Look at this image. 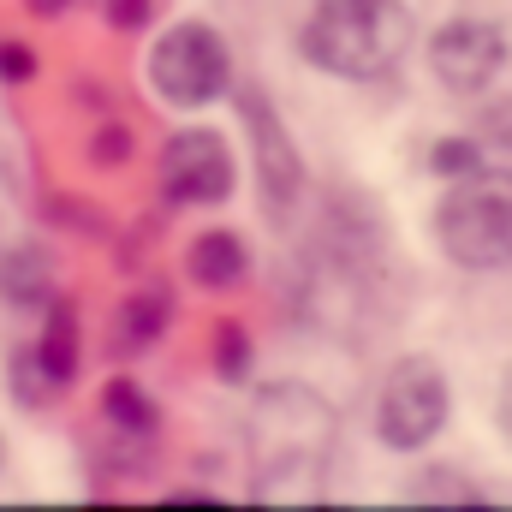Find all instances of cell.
I'll return each mask as SVG.
<instances>
[{"label": "cell", "instance_id": "1", "mask_svg": "<svg viewBox=\"0 0 512 512\" xmlns=\"http://www.w3.org/2000/svg\"><path fill=\"white\" fill-rule=\"evenodd\" d=\"M334 411L304 382H268L251 405V495L268 507H310L328 489Z\"/></svg>", "mask_w": 512, "mask_h": 512}, {"label": "cell", "instance_id": "2", "mask_svg": "<svg viewBox=\"0 0 512 512\" xmlns=\"http://www.w3.org/2000/svg\"><path fill=\"white\" fill-rule=\"evenodd\" d=\"M411 48V12L399 0H316L304 54L340 78H382Z\"/></svg>", "mask_w": 512, "mask_h": 512}, {"label": "cell", "instance_id": "3", "mask_svg": "<svg viewBox=\"0 0 512 512\" xmlns=\"http://www.w3.org/2000/svg\"><path fill=\"white\" fill-rule=\"evenodd\" d=\"M435 233L441 251L459 268H507L512 262V173L489 167V173H465L441 209H435Z\"/></svg>", "mask_w": 512, "mask_h": 512}, {"label": "cell", "instance_id": "4", "mask_svg": "<svg viewBox=\"0 0 512 512\" xmlns=\"http://www.w3.org/2000/svg\"><path fill=\"white\" fill-rule=\"evenodd\" d=\"M0 292L36 304L48 292V251L30 227V155L0 96Z\"/></svg>", "mask_w": 512, "mask_h": 512}, {"label": "cell", "instance_id": "5", "mask_svg": "<svg viewBox=\"0 0 512 512\" xmlns=\"http://www.w3.org/2000/svg\"><path fill=\"white\" fill-rule=\"evenodd\" d=\"M233 66H227V48L209 24H179L155 42L149 54V84L173 102V108H203L227 90Z\"/></svg>", "mask_w": 512, "mask_h": 512}, {"label": "cell", "instance_id": "6", "mask_svg": "<svg viewBox=\"0 0 512 512\" xmlns=\"http://www.w3.org/2000/svg\"><path fill=\"white\" fill-rule=\"evenodd\" d=\"M447 423V382L429 358H399L376 399V429L387 447H423Z\"/></svg>", "mask_w": 512, "mask_h": 512}, {"label": "cell", "instance_id": "7", "mask_svg": "<svg viewBox=\"0 0 512 512\" xmlns=\"http://www.w3.org/2000/svg\"><path fill=\"white\" fill-rule=\"evenodd\" d=\"M501 60H507V36H501V24H489V18H453V24H441L435 42H429L435 78H441L447 90H459V96L483 90V84L501 72Z\"/></svg>", "mask_w": 512, "mask_h": 512}, {"label": "cell", "instance_id": "8", "mask_svg": "<svg viewBox=\"0 0 512 512\" xmlns=\"http://www.w3.org/2000/svg\"><path fill=\"white\" fill-rule=\"evenodd\" d=\"M161 185L173 203H221L233 191V155L215 131H179L161 149Z\"/></svg>", "mask_w": 512, "mask_h": 512}, {"label": "cell", "instance_id": "9", "mask_svg": "<svg viewBox=\"0 0 512 512\" xmlns=\"http://www.w3.org/2000/svg\"><path fill=\"white\" fill-rule=\"evenodd\" d=\"M239 108H245V131H251L256 143V173H262V209L280 221L286 209H292V197H298V155H292V137L280 131V120L268 114V102L245 90L239 96Z\"/></svg>", "mask_w": 512, "mask_h": 512}, {"label": "cell", "instance_id": "10", "mask_svg": "<svg viewBox=\"0 0 512 512\" xmlns=\"http://www.w3.org/2000/svg\"><path fill=\"white\" fill-rule=\"evenodd\" d=\"M191 280H203V286H239L245 280V239L203 233L191 245Z\"/></svg>", "mask_w": 512, "mask_h": 512}, {"label": "cell", "instance_id": "11", "mask_svg": "<svg viewBox=\"0 0 512 512\" xmlns=\"http://www.w3.org/2000/svg\"><path fill=\"white\" fill-rule=\"evenodd\" d=\"M215 370H221L227 382L251 370V340H245V328H233V322L215 328Z\"/></svg>", "mask_w": 512, "mask_h": 512}, {"label": "cell", "instance_id": "12", "mask_svg": "<svg viewBox=\"0 0 512 512\" xmlns=\"http://www.w3.org/2000/svg\"><path fill=\"white\" fill-rule=\"evenodd\" d=\"M108 417H120V423H131V429H149V423H155L149 399H143L131 382H114V387H108Z\"/></svg>", "mask_w": 512, "mask_h": 512}, {"label": "cell", "instance_id": "13", "mask_svg": "<svg viewBox=\"0 0 512 512\" xmlns=\"http://www.w3.org/2000/svg\"><path fill=\"white\" fill-rule=\"evenodd\" d=\"M411 495H441V501H477V489H471L465 477H447V471H429V477H417V483H411Z\"/></svg>", "mask_w": 512, "mask_h": 512}, {"label": "cell", "instance_id": "14", "mask_svg": "<svg viewBox=\"0 0 512 512\" xmlns=\"http://www.w3.org/2000/svg\"><path fill=\"white\" fill-rule=\"evenodd\" d=\"M435 173H471L477 167V143H465V137H453V143H435Z\"/></svg>", "mask_w": 512, "mask_h": 512}, {"label": "cell", "instance_id": "15", "mask_svg": "<svg viewBox=\"0 0 512 512\" xmlns=\"http://www.w3.org/2000/svg\"><path fill=\"white\" fill-rule=\"evenodd\" d=\"M161 316H167V310H161V298H143V304H126V340H131V334H137V340H149V334L161 328Z\"/></svg>", "mask_w": 512, "mask_h": 512}, {"label": "cell", "instance_id": "16", "mask_svg": "<svg viewBox=\"0 0 512 512\" xmlns=\"http://www.w3.org/2000/svg\"><path fill=\"white\" fill-rule=\"evenodd\" d=\"M108 12H114V24H120V30H137V24L149 18V0H114Z\"/></svg>", "mask_w": 512, "mask_h": 512}, {"label": "cell", "instance_id": "17", "mask_svg": "<svg viewBox=\"0 0 512 512\" xmlns=\"http://www.w3.org/2000/svg\"><path fill=\"white\" fill-rule=\"evenodd\" d=\"M0 66H6L0 78H30V54H24V48H6V54H0Z\"/></svg>", "mask_w": 512, "mask_h": 512}, {"label": "cell", "instance_id": "18", "mask_svg": "<svg viewBox=\"0 0 512 512\" xmlns=\"http://www.w3.org/2000/svg\"><path fill=\"white\" fill-rule=\"evenodd\" d=\"M501 423H507V435H512V370H507V405H501Z\"/></svg>", "mask_w": 512, "mask_h": 512}, {"label": "cell", "instance_id": "19", "mask_svg": "<svg viewBox=\"0 0 512 512\" xmlns=\"http://www.w3.org/2000/svg\"><path fill=\"white\" fill-rule=\"evenodd\" d=\"M66 0H30V12H60Z\"/></svg>", "mask_w": 512, "mask_h": 512}, {"label": "cell", "instance_id": "20", "mask_svg": "<svg viewBox=\"0 0 512 512\" xmlns=\"http://www.w3.org/2000/svg\"><path fill=\"white\" fill-rule=\"evenodd\" d=\"M0 459H6V441H0Z\"/></svg>", "mask_w": 512, "mask_h": 512}]
</instances>
